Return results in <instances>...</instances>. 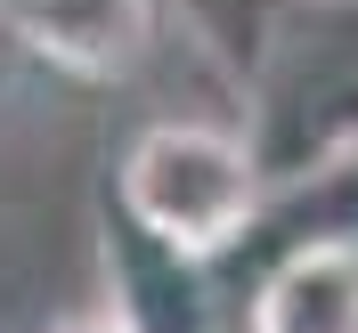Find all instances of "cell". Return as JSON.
<instances>
[{"label":"cell","mask_w":358,"mask_h":333,"mask_svg":"<svg viewBox=\"0 0 358 333\" xmlns=\"http://www.w3.org/2000/svg\"><path fill=\"white\" fill-rule=\"evenodd\" d=\"M245 131L268 187L317 179L358 155V0H293L245 89Z\"/></svg>","instance_id":"6da1fadb"},{"label":"cell","mask_w":358,"mask_h":333,"mask_svg":"<svg viewBox=\"0 0 358 333\" xmlns=\"http://www.w3.org/2000/svg\"><path fill=\"white\" fill-rule=\"evenodd\" d=\"M0 24H8V8H0Z\"/></svg>","instance_id":"ba28073f"},{"label":"cell","mask_w":358,"mask_h":333,"mask_svg":"<svg viewBox=\"0 0 358 333\" xmlns=\"http://www.w3.org/2000/svg\"><path fill=\"white\" fill-rule=\"evenodd\" d=\"M245 333H358V244H293L261 260Z\"/></svg>","instance_id":"5b68a950"},{"label":"cell","mask_w":358,"mask_h":333,"mask_svg":"<svg viewBox=\"0 0 358 333\" xmlns=\"http://www.w3.org/2000/svg\"><path fill=\"white\" fill-rule=\"evenodd\" d=\"M114 195L131 220H147L163 244L196 252V260H228L252 244V228L268 212V163L252 131H220V122H147L122 147Z\"/></svg>","instance_id":"7a4b0ae2"},{"label":"cell","mask_w":358,"mask_h":333,"mask_svg":"<svg viewBox=\"0 0 358 333\" xmlns=\"http://www.w3.org/2000/svg\"><path fill=\"white\" fill-rule=\"evenodd\" d=\"M98 260H106V309L131 333H220V285H212L220 260L163 244L147 220L122 212V195H106Z\"/></svg>","instance_id":"3957f363"},{"label":"cell","mask_w":358,"mask_h":333,"mask_svg":"<svg viewBox=\"0 0 358 333\" xmlns=\"http://www.w3.org/2000/svg\"><path fill=\"white\" fill-rule=\"evenodd\" d=\"M0 8H8V33L73 82L138 73L155 49V17H163V0H0Z\"/></svg>","instance_id":"277c9868"},{"label":"cell","mask_w":358,"mask_h":333,"mask_svg":"<svg viewBox=\"0 0 358 333\" xmlns=\"http://www.w3.org/2000/svg\"><path fill=\"white\" fill-rule=\"evenodd\" d=\"M57 333H131V325H122V317H114V309H90V317H66V325H57Z\"/></svg>","instance_id":"52a82bcc"},{"label":"cell","mask_w":358,"mask_h":333,"mask_svg":"<svg viewBox=\"0 0 358 333\" xmlns=\"http://www.w3.org/2000/svg\"><path fill=\"white\" fill-rule=\"evenodd\" d=\"M171 17L187 24V41L228 73V82L245 89L261 73L268 41H277V24L293 17V0H171Z\"/></svg>","instance_id":"8992f818"}]
</instances>
